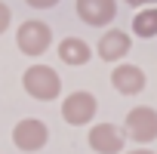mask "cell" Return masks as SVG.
Returning <instances> with one entry per match:
<instances>
[{"instance_id":"cell-15","label":"cell","mask_w":157,"mask_h":154,"mask_svg":"<svg viewBox=\"0 0 157 154\" xmlns=\"http://www.w3.org/2000/svg\"><path fill=\"white\" fill-rule=\"evenodd\" d=\"M126 3H129V6H145L148 0H126Z\"/></svg>"},{"instance_id":"cell-13","label":"cell","mask_w":157,"mask_h":154,"mask_svg":"<svg viewBox=\"0 0 157 154\" xmlns=\"http://www.w3.org/2000/svg\"><path fill=\"white\" fill-rule=\"evenodd\" d=\"M25 3H28L31 10H52L59 0H25Z\"/></svg>"},{"instance_id":"cell-7","label":"cell","mask_w":157,"mask_h":154,"mask_svg":"<svg viewBox=\"0 0 157 154\" xmlns=\"http://www.w3.org/2000/svg\"><path fill=\"white\" fill-rule=\"evenodd\" d=\"M77 16L86 25H93V28H102V25L114 22L117 3L114 0H77Z\"/></svg>"},{"instance_id":"cell-12","label":"cell","mask_w":157,"mask_h":154,"mask_svg":"<svg viewBox=\"0 0 157 154\" xmlns=\"http://www.w3.org/2000/svg\"><path fill=\"white\" fill-rule=\"evenodd\" d=\"M10 19H13V13H10V6H6V3H0V34H3V31L10 28Z\"/></svg>"},{"instance_id":"cell-9","label":"cell","mask_w":157,"mask_h":154,"mask_svg":"<svg viewBox=\"0 0 157 154\" xmlns=\"http://www.w3.org/2000/svg\"><path fill=\"white\" fill-rule=\"evenodd\" d=\"M129 49H132V37L126 31H120V28L105 31L102 40H99V59L102 62H120Z\"/></svg>"},{"instance_id":"cell-8","label":"cell","mask_w":157,"mask_h":154,"mask_svg":"<svg viewBox=\"0 0 157 154\" xmlns=\"http://www.w3.org/2000/svg\"><path fill=\"white\" fill-rule=\"evenodd\" d=\"M111 87L120 96H139L145 90V71L139 65H117L111 71Z\"/></svg>"},{"instance_id":"cell-10","label":"cell","mask_w":157,"mask_h":154,"mask_svg":"<svg viewBox=\"0 0 157 154\" xmlns=\"http://www.w3.org/2000/svg\"><path fill=\"white\" fill-rule=\"evenodd\" d=\"M59 59L65 62V65H86L90 59H93V49H90V43L86 40H80V37H65L62 43H59Z\"/></svg>"},{"instance_id":"cell-6","label":"cell","mask_w":157,"mask_h":154,"mask_svg":"<svg viewBox=\"0 0 157 154\" xmlns=\"http://www.w3.org/2000/svg\"><path fill=\"white\" fill-rule=\"evenodd\" d=\"M123 142H126V136L114 123H96L90 129V148L96 154H120L123 151Z\"/></svg>"},{"instance_id":"cell-2","label":"cell","mask_w":157,"mask_h":154,"mask_svg":"<svg viewBox=\"0 0 157 154\" xmlns=\"http://www.w3.org/2000/svg\"><path fill=\"white\" fill-rule=\"evenodd\" d=\"M123 136L139 142V145L154 142L157 139V111L151 105H136L123 120Z\"/></svg>"},{"instance_id":"cell-1","label":"cell","mask_w":157,"mask_h":154,"mask_svg":"<svg viewBox=\"0 0 157 154\" xmlns=\"http://www.w3.org/2000/svg\"><path fill=\"white\" fill-rule=\"evenodd\" d=\"M22 87H25V93H28L31 99H37V102H52V99H59V93H62V77H59L56 68H49V65H34V68H28V71L22 74Z\"/></svg>"},{"instance_id":"cell-14","label":"cell","mask_w":157,"mask_h":154,"mask_svg":"<svg viewBox=\"0 0 157 154\" xmlns=\"http://www.w3.org/2000/svg\"><path fill=\"white\" fill-rule=\"evenodd\" d=\"M126 154H154V151H148V148H136V151H126Z\"/></svg>"},{"instance_id":"cell-16","label":"cell","mask_w":157,"mask_h":154,"mask_svg":"<svg viewBox=\"0 0 157 154\" xmlns=\"http://www.w3.org/2000/svg\"><path fill=\"white\" fill-rule=\"evenodd\" d=\"M148 3H154V0H148Z\"/></svg>"},{"instance_id":"cell-5","label":"cell","mask_w":157,"mask_h":154,"mask_svg":"<svg viewBox=\"0 0 157 154\" xmlns=\"http://www.w3.org/2000/svg\"><path fill=\"white\" fill-rule=\"evenodd\" d=\"M13 142H16L19 151L34 154V151H40V148L49 142V129H46L43 120H37V117H25V120H19V123L13 126Z\"/></svg>"},{"instance_id":"cell-4","label":"cell","mask_w":157,"mask_h":154,"mask_svg":"<svg viewBox=\"0 0 157 154\" xmlns=\"http://www.w3.org/2000/svg\"><path fill=\"white\" fill-rule=\"evenodd\" d=\"M96 111H99V102H96V96L86 93V90H77V93H71V96L62 102V117H65V123H71V126H86V123L96 117Z\"/></svg>"},{"instance_id":"cell-3","label":"cell","mask_w":157,"mask_h":154,"mask_svg":"<svg viewBox=\"0 0 157 154\" xmlns=\"http://www.w3.org/2000/svg\"><path fill=\"white\" fill-rule=\"evenodd\" d=\"M16 43L25 56H43L52 43V31L46 22H37V19H28L25 25H19L16 31Z\"/></svg>"},{"instance_id":"cell-11","label":"cell","mask_w":157,"mask_h":154,"mask_svg":"<svg viewBox=\"0 0 157 154\" xmlns=\"http://www.w3.org/2000/svg\"><path fill=\"white\" fill-rule=\"evenodd\" d=\"M132 34H136V37H157V10H154V6L136 13V19H132Z\"/></svg>"}]
</instances>
